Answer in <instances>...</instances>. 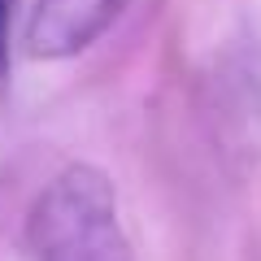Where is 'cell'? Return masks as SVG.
Masks as SVG:
<instances>
[{
  "label": "cell",
  "mask_w": 261,
  "mask_h": 261,
  "mask_svg": "<svg viewBox=\"0 0 261 261\" xmlns=\"http://www.w3.org/2000/svg\"><path fill=\"white\" fill-rule=\"evenodd\" d=\"M35 261H135L118 218V192L96 166H65L27 218Z\"/></svg>",
  "instance_id": "obj_1"
},
{
  "label": "cell",
  "mask_w": 261,
  "mask_h": 261,
  "mask_svg": "<svg viewBox=\"0 0 261 261\" xmlns=\"http://www.w3.org/2000/svg\"><path fill=\"white\" fill-rule=\"evenodd\" d=\"M200 118L218 161L235 178L261 170V65L257 57L226 48L200 79Z\"/></svg>",
  "instance_id": "obj_2"
},
{
  "label": "cell",
  "mask_w": 261,
  "mask_h": 261,
  "mask_svg": "<svg viewBox=\"0 0 261 261\" xmlns=\"http://www.w3.org/2000/svg\"><path fill=\"white\" fill-rule=\"evenodd\" d=\"M126 5L130 0H35V13L27 22V48L48 61L74 57L109 31Z\"/></svg>",
  "instance_id": "obj_3"
},
{
  "label": "cell",
  "mask_w": 261,
  "mask_h": 261,
  "mask_svg": "<svg viewBox=\"0 0 261 261\" xmlns=\"http://www.w3.org/2000/svg\"><path fill=\"white\" fill-rule=\"evenodd\" d=\"M13 5L18 0H0V83L9 74V27H13Z\"/></svg>",
  "instance_id": "obj_4"
}]
</instances>
